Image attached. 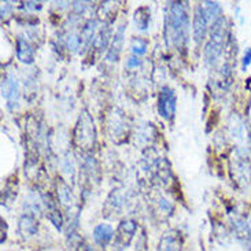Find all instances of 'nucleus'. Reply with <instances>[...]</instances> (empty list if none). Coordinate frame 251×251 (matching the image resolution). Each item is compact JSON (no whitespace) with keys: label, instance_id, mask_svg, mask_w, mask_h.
I'll use <instances>...</instances> for the list:
<instances>
[{"label":"nucleus","instance_id":"f257e3e1","mask_svg":"<svg viewBox=\"0 0 251 251\" xmlns=\"http://www.w3.org/2000/svg\"><path fill=\"white\" fill-rule=\"evenodd\" d=\"M166 15V39L168 43L177 50L184 47L188 41L190 18L187 15L183 3L172 1Z\"/></svg>","mask_w":251,"mask_h":251},{"label":"nucleus","instance_id":"f03ea898","mask_svg":"<svg viewBox=\"0 0 251 251\" xmlns=\"http://www.w3.org/2000/svg\"><path fill=\"white\" fill-rule=\"evenodd\" d=\"M225 39V21L224 18L216 22L211 26V36L210 40L206 46L204 50V59L207 63L214 65L218 61L220 55L223 54V47H224Z\"/></svg>","mask_w":251,"mask_h":251},{"label":"nucleus","instance_id":"7ed1b4c3","mask_svg":"<svg viewBox=\"0 0 251 251\" xmlns=\"http://www.w3.org/2000/svg\"><path fill=\"white\" fill-rule=\"evenodd\" d=\"M176 95L173 89L169 87H163L158 96V113L165 120H172L176 113Z\"/></svg>","mask_w":251,"mask_h":251},{"label":"nucleus","instance_id":"20e7f679","mask_svg":"<svg viewBox=\"0 0 251 251\" xmlns=\"http://www.w3.org/2000/svg\"><path fill=\"white\" fill-rule=\"evenodd\" d=\"M210 21L207 18V14L204 11V7L202 3H199L194 14V24H192V30H194V37L197 43H201L207 34Z\"/></svg>","mask_w":251,"mask_h":251},{"label":"nucleus","instance_id":"39448f33","mask_svg":"<svg viewBox=\"0 0 251 251\" xmlns=\"http://www.w3.org/2000/svg\"><path fill=\"white\" fill-rule=\"evenodd\" d=\"M1 92H3V98L7 100L8 107L14 109L20 100V84L13 75H8L6 78H3Z\"/></svg>","mask_w":251,"mask_h":251},{"label":"nucleus","instance_id":"423d86ee","mask_svg":"<svg viewBox=\"0 0 251 251\" xmlns=\"http://www.w3.org/2000/svg\"><path fill=\"white\" fill-rule=\"evenodd\" d=\"M158 251H181V239L175 231H168L161 239Z\"/></svg>","mask_w":251,"mask_h":251},{"label":"nucleus","instance_id":"0eeeda50","mask_svg":"<svg viewBox=\"0 0 251 251\" xmlns=\"http://www.w3.org/2000/svg\"><path fill=\"white\" fill-rule=\"evenodd\" d=\"M137 225L133 221H123L120 226H118V232H117V242L123 247H126L129 242L132 240L133 235H135Z\"/></svg>","mask_w":251,"mask_h":251},{"label":"nucleus","instance_id":"6e6552de","mask_svg":"<svg viewBox=\"0 0 251 251\" xmlns=\"http://www.w3.org/2000/svg\"><path fill=\"white\" fill-rule=\"evenodd\" d=\"M114 236L113 228L107 224H100L94 229V239L99 246H106L111 242V239Z\"/></svg>","mask_w":251,"mask_h":251},{"label":"nucleus","instance_id":"1a4fd4ad","mask_svg":"<svg viewBox=\"0 0 251 251\" xmlns=\"http://www.w3.org/2000/svg\"><path fill=\"white\" fill-rule=\"evenodd\" d=\"M124 34H125V27L124 25L118 27L117 33L114 34V40H113V44H111V48H110L109 54H107V59L110 62L117 61L118 55L121 54V48H123L124 43Z\"/></svg>","mask_w":251,"mask_h":251},{"label":"nucleus","instance_id":"9d476101","mask_svg":"<svg viewBox=\"0 0 251 251\" xmlns=\"http://www.w3.org/2000/svg\"><path fill=\"white\" fill-rule=\"evenodd\" d=\"M18 229L22 236H33L37 232V221L34 220L32 216L25 214L22 216L20 220V224H18Z\"/></svg>","mask_w":251,"mask_h":251},{"label":"nucleus","instance_id":"9b49d317","mask_svg":"<svg viewBox=\"0 0 251 251\" xmlns=\"http://www.w3.org/2000/svg\"><path fill=\"white\" fill-rule=\"evenodd\" d=\"M204 7V11L207 14V18L210 21V24H216L223 18V8L218 4L217 1H204L202 3Z\"/></svg>","mask_w":251,"mask_h":251},{"label":"nucleus","instance_id":"f8f14e48","mask_svg":"<svg viewBox=\"0 0 251 251\" xmlns=\"http://www.w3.org/2000/svg\"><path fill=\"white\" fill-rule=\"evenodd\" d=\"M17 55H18V59L24 63H32L33 62V50L30 48L26 41L22 40V39L18 40Z\"/></svg>","mask_w":251,"mask_h":251},{"label":"nucleus","instance_id":"ddd939ff","mask_svg":"<svg viewBox=\"0 0 251 251\" xmlns=\"http://www.w3.org/2000/svg\"><path fill=\"white\" fill-rule=\"evenodd\" d=\"M96 29H98V22L96 21H89L85 26L82 27V39L87 44H89L91 41L94 40V36L96 33Z\"/></svg>","mask_w":251,"mask_h":251},{"label":"nucleus","instance_id":"4468645a","mask_svg":"<svg viewBox=\"0 0 251 251\" xmlns=\"http://www.w3.org/2000/svg\"><path fill=\"white\" fill-rule=\"evenodd\" d=\"M132 51H133L135 56L144 55L147 51V44L142 40H136V43H133V46H132Z\"/></svg>","mask_w":251,"mask_h":251},{"label":"nucleus","instance_id":"2eb2a0df","mask_svg":"<svg viewBox=\"0 0 251 251\" xmlns=\"http://www.w3.org/2000/svg\"><path fill=\"white\" fill-rule=\"evenodd\" d=\"M80 43H81V39H80L78 36H75V34H72V36H69V39H68L69 50H72V51H75L77 48L80 47Z\"/></svg>","mask_w":251,"mask_h":251},{"label":"nucleus","instance_id":"dca6fc26","mask_svg":"<svg viewBox=\"0 0 251 251\" xmlns=\"http://www.w3.org/2000/svg\"><path fill=\"white\" fill-rule=\"evenodd\" d=\"M126 65H128V68H136V66L140 65V59H139L137 56H132V58H129L128 59Z\"/></svg>","mask_w":251,"mask_h":251},{"label":"nucleus","instance_id":"f3484780","mask_svg":"<svg viewBox=\"0 0 251 251\" xmlns=\"http://www.w3.org/2000/svg\"><path fill=\"white\" fill-rule=\"evenodd\" d=\"M251 63V48L246 51L245 58H243V69H246Z\"/></svg>","mask_w":251,"mask_h":251},{"label":"nucleus","instance_id":"a211bd4d","mask_svg":"<svg viewBox=\"0 0 251 251\" xmlns=\"http://www.w3.org/2000/svg\"><path fill=\"white\" fill-rule=\"evenodd\" d=\"M88 251H94V250H91V249H88Z\"/></svg>","mask_w":251,"mask_h":251}]
</instances>
